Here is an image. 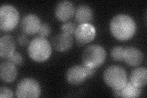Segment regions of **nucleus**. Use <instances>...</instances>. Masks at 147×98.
<instances>
[{
	"label": "nucleus",
	"instance_id": "1",
	"mask_svg": "<svg viewBox=\"0 0 147 98\" xmlns=\"http://www.w3.org/2000/svg\"><path fill=\"white\" fill-rule=\"evenodd\" d=\"M110 30L118 40L125 41L130 39L136 31V24L133 18L126 14H118L110 22Z\"/></svg>",
	"mask_w": 147,
	"mask_h": 98
},
{
	"label": "nucleus",
	"instance_id": "2",
	"mask_svg": "<svg viewBox=\"0 0 147 98\" xmlns=\"http://www.w3.org/2000/svg\"><path fill=\"white\" fill-rule=\"evenodd\" d=\"M29 57L36 62L47 60L52 54V47L45 38L38 36L32 40L28 47Z\"/></svg>",
	"mask_w": 147,
	"mask_h": 98
},
{
	"label": "nucleus",
	"instance_id": "3",
	"mask_svg": "<svg viewBox=\"0 0 147 98\" xmlns=\"http://www.w3.org/2000/svg\"><path fill=\"white\" fill-rule=\"evenodd\" d=\"M103 78L105 84L113 90H121L127 82L125 69L118 65L108 67L104 71Z\"/></svg>",
	"mask_w": 147,
	"mask_h": 98
},
{
	"label": "nucleus",
	"instance_id": "4",
	"mask_svg": "<svg viewBox=\"0 0 147 98\" xmlns=\"http://www.w3.org/2000/svg\"><path fill=\"white\" fill-rule=\"evenodd\" d=\"M106 57V52L102 46L91 45L87 47L82 53V64L85 67L96 69L104 64Z\"/></svg>",
	"mask_w": 147,
	"mask_h": 98
},
{
	"label": "nucleus",
	"instance_id": "5",
	"mask_svg": "<svg viewBox=\"0 0 147 98\" xmlns=\"http://www.w3.org/2000/svg\"><path fill=\"white\" fill-rule=\"evenodd\" d=\"M19 21L17 9L10 4H3L0 8V28L3 31L13 30Z\"/></svg>",
	"mask_w": 147,
	"mask_h": 98
},
{
	"label": "nucleus",
	"instance_id": "6",
	"mask_svg": "<svg viewBox=\"0 0 147 98\" xmlns=\"http://www.w3.org/2000/svg\"><path fill=\"white\" fill-rule=\"evenodd\" d=\"M40 92L38 82L32 78H25L18 83L16 93L17 97H38Z\"/></svg>",
	"mask_w": 147,
	"mask_h": 98
},
{
	"label": "nucleus",
	"instance_id": "7",
	"mask_svg": "<svg viewBox=\"0 0 147 98\" xmlns=\"http://www.w3.org/2000/svg\"><path fill=\"white\" fill-rule=\"evenodd\" d=\"M75 38L79 44H86L93 41L96 34V29L91 23L80 24L77 27L75 32Z\"/></svg>",
	"mask_w": 147,
	"mask_h": 98
},
{
	"label": "nucleus",
	"instance_id": "8",
	"mask_svg": "<svg viewBox=\"0 0 147 98\" xmlns=\"http://www.w3.org/2000/svg\"><path fill=\"white\" fill-rule=\"evenodd\" d=\"M66 80L72 85H79L84 82L88 77L86 68L84 65H76L67 70Z\"/></svg>",
	"mask_w": 147,
	"mask_h": 98
},
{
	"label": "nucleus",
	"instance_id": "9",
	"mask_svg": "<svg viewBox=\"0 0 147 98\" xmlns=\"http://www.w3.org/2000/svg\"><path fill=\"white\" fill-rule=\"evenodd\" d=\"M75 14L73 4L69 1L59 2L55 10V16L59 21L65 22L71 18Z\"/></svg>",
	"mask_w": 147,
	"mask_h": 98
},
{
	"label": "nucleus",
	"instance_id": "10",
	"mask_svg": "<svg viewBox=\"0 0 147 98\" xmlns=\"http://www.w3.org/2000/svg\"><path fill=\"white\" fill-rule=\"evenodd\" d=\"M41 25L40 18L34 14H29L23 18L21 26L25 34L33 35L38 32Z\"/></svg>",
	"mask_w": 147,
	"mask_h": 98
},
{
	"label": "nucleus",
	"instance_id": "11",
	"mask_svg": "<svg viewBox=\"0 0 147 98\" xmlns=\"http://www.w3.org/2000/svg\"><path fill=\"white\" fill-rule=\"evenodd\" d=\"M144 59V54L137 48L129 47L125 49L123 53V61L130 66H137Z\"/></svg>",
	"mask_w": 147,
	"mask_h": 98
},
{
	"label": "nucleus",
	"instance_id": "12",
	"mask_svg": "<svg viewBox=\"0 0 147 98\" xmlns=\"http://www.w3.org/2000/svg\"><path fill=\"white\" fill-rule=\"evenodd\" d=\"M72 36L64 32L55 35L52 40L53 49L59 52H66L69 50L72 46Z\"/></svg>",
	"mask_w": 147,
	"mask_h": 98
},
{
	"label": "nucleus",
	"instance_id": "13",
	"mask_svg": "<svg viewBox=\"0 0 147 98\" xmlns=\"http://www.w3.org/2000/svg\"><path fill=\"white\" fill-rule=\"evenodd\" d=\"M17 76V70L16 65L8 62H4L0 66V77L1 80L10 83L14 81Z\"/></svg>",
	"mask_w": 147,
	"mask_h": 98
},
{
	"label": "nucleus",
	"instance_id": "14",
	"mask_svg": "<svg viewBox=\"0 0 147 98\" xmlns=\"http://www.w3.org/2000/svg\"><path fill=\"white\" fill-rule=\"evenodd\" d=\"M16 43L10 35H4L0 39V56L8 58L15 52Z\"/></svg>",
	"mask_w": 147,
	"mask_h": 98
},
{
	"label": "nucleus",
	"instance_id": "15",
	"mask_svg": "<svg viewBox=\"0 0 147 98\" xmlns=\"http://www.w3.org/2000/svg\"><path fill=\"white\" fill-rule=\"evenodd\" d=\"M75 17L77 22L80 24L90 23L93 19V12L90 7L82 4L75 10Z\"/></svg>",
	"mask_w": 147,
	"mask_h": 98
},
{
	"label": "nucleus",
	"instance_id": "16",
	"mask_svg": "<svg viewBox=\"0 0 147 98\" xmlns=\"http://www.w3.org/2000/svg\"><path fill=\"white\" fill-rule=\"evenodd\" d=\"M130 82L138 88L146 85L147 82V70L145 68H137L131 72Z\"/></svg>",
	"mask_w": 147,
	"mask_h": 98
},
{
	"label": "nucleus",
	"instance_id": "17",
	"mask_svg": "<svg viewBox=\"0 0 147 98\" xmlns=\"http://www.w3.org/2000/svg\"><path fill=\"white\" fill-rule=\"evenodd\" d=\"M121 97L134 98L139 97L141 95L140 88L134 86L131 82H127L126 85L120 90Z\"/></svg>",
	"mask_w": 147,
	"mask_h": 98
},
{
	"label": "nucleus",
	"instance_id": "18",
	"mask_svg": "<svg viewBox=\"0 0 147 98\" xmlns=\"http://www.w3.org/2000/svg\"><path fill=\"white\" fill-rule=\"evenodd\" d=\"M124 49L121 46H116L113 47L110 52L112 58L117 62H122L123 61V53Z\"/></svg>",
	"mask_w": 147,
	"mask_h": 98
},
{
	"label": "nucleus",
	"instance_id": "19",
	"mask_svg": "<svg viewBox=\"0 0 147 98\" xmlns=\"http://www.w3.org/2000/svg\"><path fill=\"white\" fill-rule=\"evenodd\" d=\"M76 28L77 27L75 23H74L73 22H71L64 23V24L62 25L61 28L62 32L69 34L71 36L75 34Z\"/></svg>",
	"mask_w": 147,
	"mask_h": 98
},
{
	"label": "nucleus",
	"instance_id": "20",
	"mask_svg": "<svg viewBox=\"0 0 147 98\" xmlns=\"http://www.w3.org/2000/svg\"><path fill=\"white\" fill-rule=\"evenodd\" d=\"M7 61L16 66H20L24 62V58L20 53L14 52L7 58Z\"/></svg>",
	"mask_w": 147,
	"mask_h": 98
},
{
	"label": "nucleus",
	"instance_id": "21",
	"mask_svg": "<svg viewBox=\"0 0 147 98\" xmlns=\"http://www.w3.org/2000/svg\"><path fill=\"white\" fill-rule=\"evenodd\" d=\"M50 32H51V28H50L49 24H47V23L41 24L38 31V33L40 37H43V38L47 37L50 35Z\"/></svg>",
	"mask_w": 147,
	"mask_h": 98
},
{
	"label": "nucleus",
	"instance_id": "22",
	"mask_svg": "<svg viewBox=\"0 0 147 98\" xmlns=\"http://www.w3.org/2000/svg\"><path fill=\"white\" fill-rule=\"evenodd\" d=\"M13 97V93L9 88L1 87L0 88V97L1 98H11Z\"/></svg>",
	"mask_w": 147,
	"mask_h": 98
},
{
	"label": "nucleus",
	"instance_id": "23",
	"mask_svg": "<svg viewBox=\"0 0 147 98\" xmlns=\"http://www.w3.org/2000/svg\"><path fill=\"white\" fill-rule=\"evenodd\" d=\"M17 41L20 45L25 46L28 43V39L25 34H21L18 37Z\"/></svg>",
	"mask_w": 147,
	"mask_h": 98
},
{
	"label": "nucleus",
	"instance_id": "24",
	"mask_svg": "<svg viewBox=\"0 0 147 98\" xmlns=\"http://www.w3.org/2000/svg\"><path fill=\"white\" fill-rule=\"evenodd\" d=\"M85 68H86L87 76H88V77H92L96 72V69L94 68H87V67H85Z\"/></svg>",
	"mask_w": 147,
	"mask_h": 98
},
{
	"label": "nucleus",
	"instance_id": "25",
	"mask_svg": "<svg viewBox=\"0 0 147 98\" xmlns=\"http://www.w3.org/2000/svg\"><path fill=\"white\" fill-rule=\"evenodd\" d=\"M113 95L116 97H121V93H120V90H113Z\"/></svg>",
	"mask_w": 147,
	"mask_h": 98
}]
</instances>
